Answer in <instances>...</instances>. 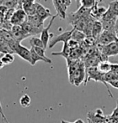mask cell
Returning a JSON list of instances; mask_svg holds the SVG:
<instances>
[{
    "label": "cell",
    "instance_id": "obj_20",
    "mask_svg": "<svg viewBox=\"0 0 118 123\" xmlns=\"http://www.w3.org/2000/svg\"><path fill=\"white\" fill-rule=\"evenodd\" d=\"M86 38V35H85L84 32L81 31H79V30H76V28L73 27V31H72V35H71V39L73 40H76L77 42H81L84 39Z\"/></svg>",
    "mask_w": 118,
    "mask_h": 123
},
{
    "label": "cell",
    "instance_id": "obj_2",
    "mask_svg": "<svg viewBox=\"0 0 118 123\" xmlns=\"http://www.w3.org/2000/svg\"><path fill=\"white\" fill-rule=\"evenodd\" d=\"M72 30H70V31H64L63 33L58 35V36L53 37V38L51 39V41L49 42V44H48V47L50 48H52L54 46L58 43L59 42H63L64 43H68L69 40L71 39V35H72Z\"/></svg>",
    "mask_w": 118,
    "mask_h": 123
},
{
    "label": "cell",
    "instance_id": "obj_38",
    "mask_svg": "<svg viewBox=\"0 0 118 123\" xmlns=\"http://www.w3.org/2000/svg\"><path fill=\"white\" fill-rule=\"evenodd\" d=\"M116 42H117V43H118V37H117V39H116Z\"/></svg>",
    "mask_w": 118,
    "mask_h": 123
},
{
    "label": "cell",
    "instance_id": "obj_6",
    "mask_svg": "<svg viewBox=\"0 0 118 123\" xmlns=\"http://www.w3.org/2000/svg\"><path fill=\"white\" fill-rule=\"evenodd\" d=\"M107 116H105L101 110H96V112H88V123H102L106 122Z\"/></svg>",
    "mask_w": 118,
    "mask_h": 123
},
{
    "label": "cell",
    "instance_id": "obj_8",
    "mask_svg": "<svg viewBox=\"0 0 118 123\" xmlns=\"http://www.w3.org/2000/svg\"><path fill=\"white\" fill-rule=\"evenodd\" d=\"M10 31L11 35H12L13 38L19 43L21 42L22 40H24V39H27V37L30 36L29 35L24 31L22 26H16V25H14Z\"/></svg>",
    "mask_w": 118,
    "mask_h": 123
},
{
    "label": "cell",
    "instance_id": "obj_26",
    "mask_svg": "<svg viewBox=\"0 0 118 123\" xmlns=\"http://www.w3.org/2000/svg\"><path fill=\"white\" fill-rule=\"evenodd\" d=\"M31 48H32V49H33V50L35 51V52L39 55H40L41 57L44 58V59H46V60H49V58H47V57L45 55L46 48H39V47H31Z\"/></svg>",
    "mask_w": 118,
    "mask_h": 123
},
{
    "label": "cell",
    "instance_id": "obj_41",
    "mask_svg": "<svg viewBox=\"0 0 118 123\" xmlns=\"http://www.w3.org/2000/svg\"><path fill=\"white\" fill-rule=\"evenodd\" d=\"M99 1H100H100H102V0H99Z\"/></svg>",
    "mask_w": 118,
    "mask_h": 123
},
{
    "label": "cell",
    "instance_id": "obj_4",
    "mask_svg": "<svg viewBox=\"0 0 118 123\" xmlns=\"http://www.w3.org/2000/svg\"><path fill=\"white\" fill-rule=\"evenodd\" d=\"M117 34L112 31H103L99 37L97 38L99 45H107L108 43L115 42L117 39Z\"/></svg>",
    "mask_w": 118,
    "mask_h": 123
},
{
    "label": "cell",
    "instance_id": "obj_34",
    "mask_svg": "<svg viewBox=\"0 0 118 123\" xmlns=\"http://www.w3.org/2000/svg\"><path fill=\"white\" fill-rule=\"evenodd\" d=\"M73 123H84V122L82 119H77V120H76Z\"/></svg>",
    "mask_w": 118,
    "mask_h": 123
},
{
    "label": "cell",
    "instance_id": "obj_25",
    "mask_svg": "<svg viewBox=\"0 0 118 123\" xmlns=\"http://www.w3.org/2000/svg\"><path fill=\"white\" fill-rule=\"evenodd\" d=\"M108 9H110L113 14L118 17V0H112V2H110L108 5Z\"/></svg>",
    "mask_w": 118,
    "mask_h": 123
},
{
    "label": "cell",
    "instance_id": "obj_32",
    "mask_svg": "<svg viewBox=\"0 0 118 123\" xmlns=\"http://www.w3.org/2000/svg\"><path fill=\"white\" fill-rule=\"evenodd\" d=\"M1 57H2V55H0V69L1 68H3L4 66H5V64H4V63L3 61H2V60H1Z\"/></svg>",
    "mask_w": 118,
    "mask_h": 123
},
{
    "label": "cell",
    "instance_id": "obj_19",
    "mask_svg": "<svg viewBox=\"0 0 118 123\" xmlns=\"http://www.w3.org/2000/svg\"><path fill=\"white\" fill-rule=\"evenodd\" d=\"M116 19H117V18H115V19H112V20H108V21H101L104 31H112V32H115L116 33V31H115Z\"/></svg>",
    "mask_w": 118,
    "mask_h": 123
},
{
    "label": "cell",
    "instance_id": "obj_33",
    "mask_svg": "<svg viewBox=\"0 0 118 123\" xmlns=\"http://www.w3.org/2000/svg\"><path fill=\"white\" fill-rule=\"evenodd\" d=\"M64 2L68 6H69L71 5V0H64Z\"/></svg>",
    "mask_w": 118,
    "mask_h": 123
},
{
    "label": "cell",
    "instance_id": "obj_24",
    "mask_svg": "<svg viewBox=\"0 0 118 123\" xmlns=\"http://www.w3.org/2000/svg\"><path fill=\"white\" fill-rule=\"evenodd\" d=\"M96 4H98L96 0H81L80 2V5L88 9H92Z\"/></svg>",
    "mask_w": 118,
    "mask_h": 123
},
{
    "label": "cell",
    "instance_id": "obj_5",
    "mask_svg": "<svg viewBox=\"0 0 118 123\" xmlns=\"http://www.w3.org/2000/svg\"><path fill=\"white\" fill-rule=\"evenodd\" d=\"M56 17H58L57 15H53L52 17V18H51L49 24H48L46 27H43V29L42 30V31H41V33H40V39H41V40L43 41V45H44L45 48H47V45L49 44V40H50L51 36H53V34L49 33V30H50L51 27H52L53 22H54L55 18Z\"/></svg>",
    "mask_w": 118,
    "mask_h": 123
},
{
    "label": "cell",
    "instance_id": "obj_9",
    "mask_svg": "<svg viewBox=\"0 0 118 123\" xmlns=\"http://www.w3.org/2000/svg\"><path fill=\"white\" fill-rule=\"evenodd\" d=\"M52 3L58 17H59L62 19H65L66 11L68 6L64 3V0H52Z\"/></svg>",
    "mask_w": 118,
    "mask_h": 123
},
{
    "label": "cell",
    "instance_id": "obj_22",
    "mask_svg": "<svg viewBox=\"0 0 118 123\" xmlns=\"http://www.w3.org/2000/svg\"><path fill=\"white\" fill-rule=\"evenodd\" d=\"M30 45H31V47H39V48H45L43 41L41 40V39L38 38V37H35V36L31 37V39H30Z\"/></svg>",
    "mask_w": 118,
    "mask_h": 123
},
{
    "label": "cell",
    "instance_id": "obj_14",
    "mask_svg": "<svg viewBox=\"0 0 118 123\" xmlns=\"http://www.w3.org/2000/svg\"><path fill=\"white\" fill-rule=\"evenodd\" d=\"M23 28L25 31L27 32V34L29 35L30 36H36L38 34H40L42 30L39 29V28H37V27H34L33 25L30 24L28 22H25L24 24L22 25Z\"/></svg>",
    "mask_w": 118,
    "mask_h": 123
},
{
    "label": "cell",
    "instance_id": "obj_27",
    "mask_svg": "<svg viewBox=\"0 0 118 123\" xmlns=\"http://www.w3.org/2000/svg\"><path fill=\"white\" fill-rule=\"evenodd\" d=\"M109 116H110V117H113V118H115V119L118 120V99L117 101V106H116V108L112 110V113H111Z\"/></svg>",
    "mask_w": 118,
    "mask_h": 123
},
{
    "label": "cell",
    "instance_id": "obj_37",
    "mask_svg": "<svg viewBox=\"0 0 118 123\" xmlns=\"http://www.w3.org/2000/svg\"><path fill=\"white\" fill-rule=\"evenodd\" d=\"M4 1H5V0H0V6L3 5V3H4Z\"/></svg>",
    "mask_w": 118,
    "mask_h": 123
},
{
    "label": "cell",
    "instance_id": "obj_3",
    "mask_svg": "<svg viewBox=\"0 0 118 123\" xmlns=\"http://www.w3.org/2000/svg\"><path fill=\"white\" fill-rule=\"evenodd\" d=\"M84 77H85V71H84V64L82 63L80 64V66L75 71V73L72 74V76L69 77V80H70L71 84H73L76 85V86H79L80 85V83L82 81H84Z\"/></svg>",
    "mask_w": 118,
    "mask_h": 123
},
{
    "label": "cell",
    "instance_id": "obj_40",
    "mask_svg": "<svg viewBox=\"0 0 118 123\" xmlns=\"http://www.w3.org/2000/svg\"><path fill=\"white\" fill-rule=\"evenodd\" d=\"M102 123H108L107 122H102Z\"/></svg>",
    "mask_w": 118,
    "mask_h": 123
},
{
    "label": "cell",
    "instance_id": "obj_31",
    "mask_svg": "<svg viewBox=\"0 0 118 123\" xmlns=\"http://www.w3.org/2000/svg\"><path fill=\"white\" fill-rule=\"evenodd\" d=\"M115 31L116 33H118V17L116 19V24H115Z\"/></svg>",
    "mask_w": 118,
    "mask_h": 123
},
{
    "label": "cell",
    "instance_id": "obj_7",
    "mask_svg": "<svg viewBox=\"0 0 118 123\" xmlns=\"http://www.w3.org/2000/svg\"><path fill=\"white\" fill-rule=\"evenodd\" d=\"M102 55L105 56H116L118 55V43L116 42H112L108 43L107 45H100Z\"/></svg>",
    "mask_w": 118,
    "mask_h": 123
},
{
    "label": "cell",
    "instance_id": "obj_29",
    "mask_svg": "<svg viewBox=\"0 0 118 123\" xmlns=\"http://www.w3.org/2000/svg\"><path fill=\"white\" fill-rule=\"evenodd\" d=\"M108 84H109L111 86H112L113 88H115V89H118V79H117V80H111L108 83Z\"/></svg>",
    "mask_w": 118,
    "mask_h": 123
},
{
    "label": "cell",
    "instance_id": "obj_28",
    "mask_svg": "<svg viewBox=\"0 0 118 123\" xmlns=\"http://www.w3.org/2000/svg\"><path fill=\"white\" fill-rule=\"evenodd\" d=\"M0 115L2 116V118H3V123H10V122H9V121L7 120V118L6 117L4 113H3V108H2V105H1V102H0Z\"/></svg>",
    "mask_w": 118,
    "mask_h": 123
},
{
    "label": "cell",
    "instance_id": "obj_21",
    "mask_svg": "<svg viewBox=\"0 0 118 123\" xmlns=\"http://www.w3.org/2000/svg\"><path fill=\"white\" fill-rule=\"evenodd\" d=\"M1 60L5 65H7V64L13 63L15 60V56H14L13 53H6V54H2Z\"/></svg>",
    "mask_w": 118,
    "mask_h": 123
},
{
    "label": "cell",
    "instance_id": "obj_17",
    "mask_svg": "<svg viewBox=\"0 0 118 123\" xmlns=\"http://www.w3.org/2000/svg\"><path fill=\"white\" fill-rule=\"evenodd\" d=\"M71 48L69 47L68 45V43H64V47H63V50L62 52H52V55H62L64 56L65 59H69V56H70V54H71Z\"/></svg>",
    "mask_w": 118,
    "mask_h": 123
},
{
    "label": "cell",
    "instance_id": "obj_13",
    "mask_svg": "<svg viewBox=\"0 0 118 123\" xmlns=\"http://www.w3.org/2000/svg\"><path fill=\"white\" fill-rule=\"evenodd\" d=\"M27 22H28L30 24L33 25L34 27H37V28H39L41 30L43 29V23H44V21L41 19L37 15H27Z\"/></svg>",
    "mask_w": 118,
    "mask_h": 123
},
{
    "label": "cell",
    "instance_id": "obj_15",
    "mask_svg": "<svg viewBox=\"0 0 118 123\" xmlns=\"http://www.w3.org/2000/svg\"><path fill=\"white\" fill-rule=\"evenodd\" d=\"M103 30V26H102V23L100 20H95L92 25V36L95 37L96 39H97L99 37V36L102 33Z\"/></svg>",
    "mask_w": 118,
    "mask_h": 123
},
{
    "label": "cell",
    "instance_id": "obj_10",
    "mask_svg": "<svg viewBox=\"0 0 118 123\" xmlns=\"http://www.w3.org/2000/svg\"><path fill=\"white\" fill-rule=\"evenodd\" d=\"M15 53L20 58H22L23 60L28 62L30 64H31V50H29L27 48L24 47L21 43H19L17 49L15 51Z\"/></svg>",
    "mask_w": 118,
    "mask_h": 123
},
{
    "label": "cell",
    "instance_id": "obj_12",
    "mask_svg": "<svg viewBox=\"0 0 118 123\" xmlns=\"http://www.w3.org/2000/svg\"><path fill=\"white\" fill-rule=\"evenodd\" d=\"M107 10L108 8H105L104 6H98V4H96L91 9V16L96 20H100Z\"/></svg>",
    "mask_w": 118,
    "mask_h": 123
},
{
    "label": "cell",
    "instance_id": "obj_35",
    "mask_svg": "<svg viewBox=\"0 0 118 123\" xmlns=\"http://www.w3.org/2000/svg\"><path fill=\"white\" fill-rule=\"evenodd\" d=\"M61 123H73V122H67V121H65V120H62V121H61Z\"/></svg>",
    "mask_w": 118,
    "mask_h": 123
},
{
    "label": "cell",
    "instance_id": "obj_1",
    "mask_svg": "<svg viewBox=\"0 0 118 123\" xmlns=\"http://www.w3.org/2000/svg\"><path fill=\"white\" fill-rule=\"evenodd\" d=\"M27 20V15L23 8H18L15 11L12 17L11 18V23L12 25L22 26Z\"/></svg>",
    "mask_w": 118,
    "mask_h": 123
},
{
    "label": "cell",
    "instance_id": "obj_18",
    "mask_svg": "<svg viewBox=\"0 0 118 123\" xmlns=\"http://www.w3.org/2000/svg\"><path fill=\"white\" fill-rule=\"evenodd\" d=\"M97 68H98V70L100 73L104 74L108 73L111 72V63H109L108 60H103V61H101L98 64Z\"/></svg>",
    "mask_w": 118,
    "mask_h": 123
},
{
    "label": "cell",
    "instance_id": "obj_39",
    "mask_svg": "<svg viewBox=\"0 0 118 123\" xmlns=\"http://www.w3.org/2000/svg\"><path fill=\"white\" fill-rule=\"evenodd\" d=\"M96 1H97V3H99V2H100V1H99V0H96Z\"/></svg>",
    "mask_w": 118,
    "mask_h": 123
},
{
    "label": "cell",
    "instance_id": "obj_36",
    "mask_svg": "<svg viewBox=\"0 0 118 123\" xmlns=\"http://www.w3.org/2000/svg\"><path fill=\"white\" fill-rule=\"evenodd\" d=\"M76 3H77V5L79 6V4H80V2H81V0H76Z\"/></svg>",
    "mask_w": 118,
    "mask_h": 123
},
{
    "label": "cell",
    "instance_id": "obj_11",
    "mask_svg": "<svg viewBox=\"0 0 118 123\" xmlns=\"http://www.w3.org/2000/svg\"><path fill=\"white\" fill-rule=\"evenodd\" d=\"M36 15L39 16L43 21H45L47 18H49L50 16L52 17V13L50 12V10L47 8L44 7L43 5H41L40 3H36Z\"/></svg>",
    "mask_w": 118,
    "mask_h": 123
},
{
    "label": "cell",
    "instance_id": "obj_16",
    "mask_svg": "<svg viewBox=\"0 0 118 123\" xmlns=\"http://www.w3.org/2000/svg\"><path fill=\"white\" fill-rule=\"evenodd\" d=\"M31 65H35L38 61H43V62H45V63H47V64H51L52 63V60L49 59V60H46L44 58L41 57L40 55H39L37 53L35 52V51L31 48Z\"/></svg>",
    "mask_w": 118,
    "mask_h": 123
},
{
    "label": "cell",
    "instance_id": "obj_30",
    "mask_svg": "<svg viewBox=\"0 0 118 123\" xmlns=\"http://www.w3.org/2000/svg\"><path fill=\"white\" fill-rule=\"evenodd\" d=\"M106 122L108 123H118V120L115 119V118L110 117V116L108 115L107 116V117H106Z\"/></svg>",
    "mask_w": 118,
    "mask_h": 123
},
{
    "label": "cell",
    "instance_id": "obj_23",
    "mask_svg": "<svg viewBox=\"0 0 118 123\" xmlns=\"http://www.w3.org/2000/svg\"><path fill=\"white\" fill-rule=\"evenodd\" d=\"M31 97H29L28 94H24L21 97V98L19 100V103L21 105L22 107L24 108H27L31 105Z\"/></svg>",
    "mask_w": 118,
    "mask_h": 123
}]
</instances>
